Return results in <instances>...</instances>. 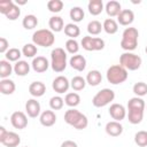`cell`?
<instances>
[{
	"instance_id": "cell-1",
	"label": "cell",
	"mask_w": 147,
	"mask_h": 147,
	"mask_svg": "<svg viewBox=\"0 0 147 147\" xmlns=\"http://www.w3.org/2000/svg\"><path fill=\"white\" fill-rule=\"evenodd\" d=\"M145 106V101L139 96H133L127 101V119L131 124L136 125L141 123L144 118Z\"/></svg>"
},
{
	"instance_id": "cell-2",
	"label": "cell",
	"mask_w": 147,
	"mask_h": 147,
	"mask_svg": "<svg viewBox=\"0 0 147 147\" xmlns=\"http://www.w3.org/2000/svg\"><path fill=\"white\" fill-rule=\"evenodd\" d=\"M64 122L77 130H84L88 125L87 117L75 108H70L64 113Z\"/></svg>"
},
{
	"instance_id": "cell-3",
	"label": "cell",
	"mask_w": 147,
	"mask_h": 147,
	"mask_svg": "<svg viewBox=\"0 0 147 147\" xmlns=\"http://www.w3.org/2000/svg\"><path fill=\"white\" fill-rule=\"evenodd\" d=\"M138 37H139V32L136 28L133 26L126 28L122 34L121 47L126 52L134 51L138 46Z\"/></svg>"
},
{
	"instance_id": "cell-4",
	"label": "cell",
	"mask_w": 147,
	"mask_h": 147,
	"mask_svg": "<svg viewBox=\"0 0 147 147\" xmlns=\"http://www.w3.org/2000/svg\"><path fill=\"white\" fill-rule=\"evenodd\" d=\"M32 42L36 46L41 47H51L55 42L54 32L49 29H39L32 34Z\"/></svg>"
},
{
	"instance_id": "cell-5",
	"label": "cell",
	"mask_w": 147,
	"mask_h": 147,
	"mask_svg": "<svg viewBox=\"0 0 147 147\" xmlns=\"http://www.w3.org/2000/svg\"><path fill=\"white\" fill-rule=\"evenodd\" d=\"M106 77L110 84L118 85V84L124 83L127 79L129 74H127V70L124 67H122L121 64H114L107 69Z\"/></svg>"
},
{
	"instance_id": "cell-6",
	"label": "cell",
	"mask_w": 147,
	"mask_h": 147,
	"mask_svg": "<svg viewBox=\"0 0 147 147\" xmlns=\"http://www.w3.org/2000/svg\"><path fill=\"white\" fill-rule=\"evenodd\" d=\"M51 67L55 72H62L67 68V53L63 48L56 47L51 52Z\"/></svg>"
},
{
	"instance_id": "cell-7",
	"label": "cell",
	"mask_w": 147,
	"mask_h": 147,
	"mask_svg": "<svg viewBox=\"0 0 147 147\" xmlns=\"http://www.w3.org/2000/svg\"><path fill=\"white\" fill-rule=\"evenodd\" d=\"M141 62H142L141 57L131 52H125L119 56V64L124 67L126 70H131V71L138 70L141 65Z\"/></svg>"
},
{
	"instance_id": "cell-8",
	"label": "cell",
	"mask_w": 147,
	"mask_h": 147,
	"mask_svg": "<svg viewBox=\"0 0 147 147\" xmlns=\"http://www.w3.org/2000/svg\"><path fill=\"white\" fill-rule=\"evenodd\" d=\"M115 99V92L110 88H102L100 90L92 99V105L96 108L105 107L109 105Z\"/></svg>"
},
{
	"instance_id": "cell-9",
	"label": "cell",
	"mask_w": 147,
	"mask_h": 147,
	"mask_svg": "<svg viewBox=\"0 0 147 147\" xmlns=\"http://www.w3.org/2000/svg\"><path fill=\"white\" fill-rule=\"evenodd\" d=\"M0 142L6 147H17L21 142V137L13 131H7L0 126Z\"/></svg>"
},
{
	"instance_id": "cell-10",
	"label": "cell",
	"mask_w": 147,
	"mask_h": 147,
	"mask_svg": "<svg viewBox=\"0 0 147 147\" xmlns=\"http://www.w3.org/2000/svg\"><path fill=\"white\" fill-rule=\"evenodd\" d=\"M82 47L85 51H101L105 48V40L98 37H91V36H85L83 37L80 41Z\"/></svg>"
},
{
	"instance_id": "cell-11",
	"label": "cell",
	"mask_w": 147,
	"mask_h": 147,
	"mask_svg": "<svg viewBox=\"0 0 147 147\" xmlns=\"http://www.w3.org/2000/svg\"><path fill=\"white\" fill-rule=\"evenodd\" d=\"M10 123L15 129L23 130L28 126V117L23 111H14L10 116Z\"/></svg>"
},
{
	"instance_id": "cell-12",
	"label": "cell",
	"mask_w": 147,
	"mask_h": 147,
	"mask_svg": "<svg viewBox=\"0 0 147 147\" xmlns=\"http://www.w3.org/2000/svg\"><path fill=\"white\" fill-rule=\"evenodd\" d=\"M52 87H53V90H54L56 93L62 94V93H64V92H68V90H69V87H70V82H69L68 78L64 77V76H57V77L53 80Z\"/></svg>"
},
{
	"instance_id": "cell-13",
	"label": "cell",
	"mask_w": 147,
	"mask_h": 147,
	"mask_svg": "<svg viewBox=\"0 0 147 147\" xmlns=\"http://www.w3.org/2000/svg\"><path fill=\"white\" fill-rule=\"evenodd\" d=\"M109 115L111 116L113 119H115L116 122H121L125 118L126 116V109L124 108L123 105L121 103H113L109 107Z\"/></svg>"
},
{
	"instance_id": "cell-14",
	"label": "cell",
	"mask_w": 147,
	"mask_h": 147,
	"mask_svg": "<svg viewBox=\"0 0 147 147\" xmlns=\"http://www.w3.org/2000/svg\"><path fill=\"white\" fill-rule=\"evenodd\" d=\"M40 103L36 99H29L25 103V111L29 117L36 118L40 115Z\"/></svg>"
},
{
	"instance_id": "cell-15",
	"label": "cell",
	"mask_w": 147,
	"mask_h": 147,
	"mask_svg": "<svg viewBox=\"0 0 147 147\" xmlns=\"http://www.w3.org/2000/svg\"><path fill=\"white\" fill-rule=\"evenodd\" d=\"M31 67H32V69H33L36 72L41 74V72H45V71L48 69L49 62H48V60H47L45 56H36V57L32 60Z\"/></svg>"
},
{
	"instance_id": "cell-16",
	"label": "cell",
	"mask_w": 147,
	"mask_h": 147,
	"mask_svg": "<svg viewBox=\"0 0 147 147\" xmlns=\"http://www.w3.org/2000/svg\"><path fill=\"white\" fill-rule=\"evenodd\" d=\"M39 121H40V124L46 126V127H49V126H53L56 122V115L53 110H44L40 116H39Z\"/></svg>"
},
{
	"instance_id": "cell-17",
	"label": "cell",
	"mask_w": 147,
	"mask_h": 147,
	"mask_svg": "<svg viewBox=\"0 0 147 147\" xmlns=\"http://www.w3.org/2000/svg\"><path fill=\"white\" fill-rule=\"evenodd\" d=\"M106 133L110 137H118L122 134L123 132V125L119 123V122H116V121H110L106 124Z\"/></svg>"
},
{
	"instance_id": "cell-18",
	"label": "cell",
	"mask_w": 147,
	"mask_h": 147,
	"mask_svg": "<svg viewBox=\"0 0 147 147\" xmlns=\"http://www.w3.org/2000/svg\"><path fill=\"white\" fill-rule=\"evenodd\" d=\"M133 21H134V14L131 9H122L119 15L117 16V22L124 26L130 25Z\"/></svg>"
},
{
	"instance_id": "cell-19",
	"label": "cell",
	"mask_w": 147,
	"mask_h": 147,
	"mask_svg": "<svg viewBox=\"0 0 147 147\" xmlns=\"http://www.w3.org/2000/svg\"><path fill=\"white\" fill-rule=\"evenodd\" d=\"M69 64L72 69H75L77 71H83L86 68V59L80 54H76V55L71 56Z\"/></svg>"
},
{
	"instance_id": "cell-20",
	"label": "cell",
	"mask_w": 147,
	"mask_h": 147,
	"mask_svg": "<svg viewBox=\"0 0 147 147\" xmlns=\"http://www.w3.org/2000/svg\"><path fill=\"white\" fill-rule=\"evenodd\" d=\"M45 92H46V85L42 82H32L29 85V93L34 98L42 96Z\"/></svg>"
},
{
	"instance_id": "cell-21",
	"label": "cell",
	"mask_w": 147,
	"mask_h": 147,
	"mask_svg": "<svg viewBox=\"0 0 147 147\" xmlns=\"http://www.w3.org/2000/svg\"><path fill=\"white\" fill-rule=\"evenodd\" d=\"M105 10L107 13L108 16L110 17H115V16H118L119 13L122 11V7H121V3L116 0H110L106 3L105 6Z\"/></svg>"
},
{
	"instance_id": "cell-22",
	"label": "cell",
	"mask_w": 147,
	"mask_h": 147,
	"mask_svg": "<svg viewBox=\"0 0 147 147\" xmlns=\"http://www.w3.org/2000/svg\"><path fill=\"white\" fill-rule=\"evenodd\" d=\"M15 90H16V85L11 79L5 78L0 80V93L5 95H10L15 92Z\"/></svg>"
},
{
	"instance_id": "cell-23",
	"label": "cell",
	"mask_w": 147,
	"mask_h": 147,
	"mask_svg": "<svg viewBox=\"0 0 147 147\" xmlns=\"http://www.w3.org/2000/svg\"><path fill=\"white\" fill-rule=\"evenodd\" d=\"M14 72L20 77L26 76L30 72V64L24 60H20L14 64Z\"/></svg>"
},
{
	"instance_id": "cell-24",
	"label": "cell",
	"mask_w": 147,
	"mask_h": 147,
	"mask_svg": "<svg viewBox=\"0 0 147 147\" xmlns=\"http://www.w3.org/2000/svg\"><path fill=\"white\" fill-rule=\"evenodd\" d=\"M86 83L91 86H98L102 82V75L99 70H91L86 75Z\"/></svg>"
},
{
	"instance_id": "cell-25",
	"label": "cell",
	"mask_w": 147,
	"mask_h": 147,
	"mask_svg": "<svg viewBox=\"0 0 147 147\" xmlns=\"http://www.w3.org/2000/svg\"><path fill=\"white\" fill-rule=\"evenodd\" d=\"M48 26L53 32H60L64 29L63 18L60 16H52L48 21Z\"/></svg>"
},
{
	"instance_id": "cell-26",
	"label": "cell",
	"mask_w": 147,
	"mask_h": 147,
	"mask_svg": "<svg viewBox=\"0 0 147 147\" xmlns=\"http://www.w3.org/2000/svg\"><path fill=\"white\" fill-rule=\"evenodd\" d=\"M87 9H88V13L93 16L101 14V11L103 10L102 0H90V2L87 5Z\"/></svg>"
},
{
	"instance_id": "cell-27",
	"label": "cell",
	"mask_w": 147,
	"mask_h": 147,
	"mask_svg": "<svg viewBox=\"0 0 147 147\" xmlns=\"http://www.w3.org/2000/svg\"><path fill=\"white\" fill-rule=\"evenodd\" d=\"M13 71H14V67L10 64L9 61H7V60L0 61V78L1 79L8 78Z\"/></svg>"
},
{
	"instance_id": "cell-28",
	"label": "cell",
	"mask_w": 147,
	"mask_h": 147,
	"mask_svg": "<svg viewBox=\"0 0 147 147\" xmlns=\"http://www.w3.org/2000/svg\"><path fill=\"white\" fill-rule=\"evenodd\" d=\"M64 34L70 37V39H75L76 37H78L80 34V29L77 24L75 23H68L64 25Z\"/></svg>"
},
{
	"instance_id": "cell-29",
	"label": "cell",
	"mask_w": 147,
	"mask_h": 147,
	"mask_svg": "<svg viewBox=\"0 0 147 147\" xmlns=\"http://www.w3.org/2000/svg\"><path fill=\"white\" fill-rule=\"evenodd\" d=\"M102 28H103V30H105L108 34H114V33H116L117 30H118V23H117L114 18H106V20L103 21Z\"/></svg>"
},
{
	"instance_id": "cell-30",
	"label": "cell",
	"mask_w": 147,
	"mask_h": 147,
	"mask_svg": "<svg viewBox=\"0 0 147 147\" xmlns=\"http://www.w3.org/2000/svg\"><path fill=\"white\" fill-rule=\"evenodd\" d=\"M64 103L71 108H75L77 107L79 103H80V96L78 93L76 92H70V93H67L65 98H64Z\"/></svg>"
},
{
	"instance_id": "cell-31",
	"label": "cell",
	"mask_w": 147,
	"mask_h": 147,
	"mask_svg": "<svg viewBox=\"0 0 147 147\" xmlns=\"http://www.w3.org/2000/svg\"><path fill=\"white\" fill-rule=\"evenodd\" d=\"M22 25L26 30H32V29L37 28V25H38V18H37V16H34L32 14L25 15L24 18H23V21H22Z\"/></svg>"
},
{
	"instance_id": "cell-32",
	"label": "cell",
	"mask_w": 147,
	"mask_h": 147,
	"mask_svg": "<svg viewBox=\"0 0 147 147\" xmlns=\"http://www.w3.org/2000/svg\"><path fill=\"white\" fill-rule=\"evenodd\" d=\"M86 84H87L86 79L83 78L82 76H75L71 79V82H70V86L72 87L74 91H82V90H84Z\"/></svg>"
},
{
	"instance_id": "cell-33",
	"label": "cell",
	"mask_w": 147,
	"mask_h": 147,
	"mask_svg": "<svg viewBox=\"0 0 147 147\" xmlns=\"http://www.w3.org/2000/svg\"><path fill=\"white\" fill-rule=\"evenodd\" d=\"M22 55H23L22 54V51H20L18 48H15V47L9 48L7 51V53L5 54L6 60L9 61V62H17V61H20V59H21Z\"/></svg>"
},
{
	"instance_id": "cell-34",
	"label": "cell",
	"mask_w": 147,
	"mask_h": 147,
	"mask_svg": "<svg viewBox=\"0 0 147 147\" xmlns=\"http://www.w3.org/2000/svg\"><path fill=\"white\" fill-rule=\"evenodd\" d=\"M37 52H38V48L33 42L25 44L23 46V48H22V54L25 57H33L34 59V56L37 55Z\"/></svg>"
},
{
	"instance_id": "cell-35",
	"label": "cell",
	"mask_w": 147,
	"mask_h": 147,
	"mask_svg": "<svg viewBox=\"0 0 147 147\" xmlns=\"http://www.w3.org/2000/svg\"><path fill=\"white\" fill-rule=\"evenodd\" d=\"M69 15H70V18H71L74 22L78 23V22L83 21L84 16H85V13H84V10H83L80 7H72V8L70 9Z\"/></svg>"
},
{
	"instance_id": "cell-36",
	"label": "cell",
	"mask_w": 147,
	"mask_h": 147,
	"mask_svg": "<svg viewBox=\"0 0 147 147\" xmlns=\"http://www.w3.org/2000/svg\"><path fill=\"white\" fill-rule=\"evenodd\" d=\"M102 30H103L102 24H101L99 21H96V20L91 21V22L87 24V32H88L90 34H92V36H96V34H99Z\"/></svg>"
},
{
	"instance_id": "cell-37",
	"label": "cell",
	"mask_w": 147,
	"mask_h": 147,
	"mask_svg": "<svg viewBox=\"0 0 147 147\" xmlns=\"http://www.w3.org/2000/svg\"><path fill=\"white\" fill-rule=\"evenodd\" d=\"M132 91H133V93L137 96L141 98V96H144V95L147 94V84L144 83V82H138V83H136L133 85Z\"/></svg>"
},
{
	"instance_id": "cell-38",
	"label": "cell",
	"mask_w": 147,
	"mask_h": 147,
	"mask_svg": "<svg viewBox=\"0 0 147 147\" xmlns=\"http://www.w3.org/2000/svg\"><path fill=\"white\" fill-rule=\"evenodd\" d=\"M134 142L139 147H147V131H138L134 134Z\"/></svg>"
},
{
	"instance_id": "cell-39",
	"label": "cell",
	"mask_w": 147,
	"mask_h": 147,
	"mask_svg": "<svg viewBox=\"0 0 147 147\" xmlns=\"http://www.w3.org/2000/svg\"><path fill=\"white\" fill-rule=\"evenodd\" d=\"M63 105H64V99H62L60 95H55L49 99V107L52 110H60L63 108Z\"/></svg>"
},
{
	"instance_id": "cell-40",
	"label": "cell",
	"mask_w": 147,
	"mask_h": 147,
	"mask_svg": "<svg viewBox=\"0 0 147 147\" xmlns=\"http://www.w3.org/2000/svg\"><path fill=\"white\" fill-rule=\"evenodd\" d=\"M47 8L52 13H60L63 8V1H61V0H49L47 2Z\"/></svg>"
},
{
	"instance_id": "cell-41",
	"label": "cell",
	"mask_w": 147,
	"mask_h": 147,
	"mask_svg": "<svg viewBox=\"0 0 147 147\" xmlns=\"http://www.w3.org/2000/svg\"><path fill=\"white\" fill-rule=\"evenodd\" d=\"M20 15H21V9H20V6H17L15 2H14V5L10 7V9H9V11L5 15L8 20H10V21H15V20H17L18 17H20Z\"/></svg>"
},
{
	"instance_id": "cell-42",
	"label": "cell",
	"mask_w": 147,
	"mask_h": 147,
	"mask_svg": "<svg viewBox=\"0 0 147 147\" xmlns=\"http://www.w3.org/2000/svg\"><path fill=\"white\" fill-rule=\"evenodd\" d=\"M65 49L70 54H76L79 51V44L76 39H68L65 41Z\"/></svg>"
},
{
	"instance_id": "cell-43",
	"label": "cell",
	"mask_w": 147,
	"mask_h": 147,
	"mask_svg": "<svg viewBox=\"0 0 147 147\" xmlns=\"http://www.w3.org/2000/svg\"><path fill=\"white\" fill-rule=\"evenodd\" d=\"M14 5V1H11V0H3V1H0V13L1 14H3V15H6L8 11H9V9H10V7Z\"/></svg>"
},
{
	"instance_id": "cell-44",
	"label": "cell",
	"mask_w": 147,
	"mask_h": 147,
	"mask_svg": "<svg viewBox=\"0 0 147 147\" xmlns=\"http://www.w3.org/2000/svg\"><path fill=\"white\" fill-rule=\"evenodd\" d=\"M8 49H9V42H8V40L5 37H1L0 38V53L6 54Z\"/></svg>"
},
{
	"instance_id": "cell-45",
	"label": "cell",
	"mask_w": 147,
	"mask_h": 147,
	"mask_svg": "<svg viewBox=\"0 0 147 147\" xmlns=\"http://www.w3.org/2000/svg\"><path fill=\"white\" fill-rule=\"evenodd\" d=\"M61 147H78V145L72 140H65L61 144Z\"/></svg>"
},
{
	"instance_id": "cell-46",
	"label": "cell",
	"mask_w": 147,
	"mask_h": 147,
	"mask_svg": "<svg viewBox=\"0 0 147 147\" xmlns=\"http://www.w3.org/2000/svg\"><path fill=\"white\" fill-rule=\"evenodd\" d=\"M25 3H26L25 0H23V1H18V0H17V1H16V5H17V6H18V5H25Z\"/></svg>"
},
{
	"instance_id": "cell-47",
	"label": "cell",
	"mask_w": 147,
	"mask_h": 147,
	"mask_svg": "<svg viewBox=\"0 0 147 147\" xmlns=\"http://www.w3.org/2000/svg\"><path fill=\"white\" fill-rule=\"evenodd\" d=\"M145 52H146V54H147V46H146V48H145Z\"/></svg>"
},
{
	"instance_id": "cell-48",
	"label": "cell",
	"mask_w": 147,
	"mask_h": 147,
	"mask_svg": "<svg viewBox=\"0 0 147 147\" xmlns=\"http://www.w3.org/2000/svg\"><path fill=\"white\" fill-rule=\"evenodd\" d=\"M25 147H28V146H25Z\"/></svg>"
}]
</instances>
